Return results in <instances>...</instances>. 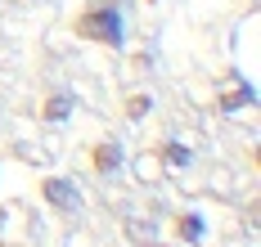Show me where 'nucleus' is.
I'll use <instances>...</instances> for the list:
<instances>
[{
  "instance_id": "obj_1",
  "label": "nucleus",
  "mask_w": 261,
  "mask_h": 247,
  "mask_svg": "<svg viewBox=\"0 0 261 247\" xmlns=\"http://www.w3.org/2000/svg\"><path fill=\"white\" fill-rule=\"evenodd\" d=\"M77 32L90 36V41H99V45H122V9L99 5V9H90V14L77 18Z\"/></svg>"
},
{
  "instance_id": "obj_2",
  "label": "nucleus",
  "mask_w": 261,
  "mask_h": 247,
  "mask_svg": "<svg viewBox=\"0 0 261 247\" xmlns=\"http://www.w3.org/2000/svg\"><path fill=\"white\" fill-rule=\"evenodd\" d=\"M45 198H50L54 207H63V211L77 207V189H72L68 180H45Z\"/></svg>"
},
{
  "instance_id": "obj_3",
  "label": "nucleus",
  "mask_w": 261,
  "mask_h": 247,
  "mask_svg": "<svg viewBox=\"0 0 261 247\" xmlns=\"http://www.w3.org/2000/svg\"><path fill=\"white\" fill-rule=\"evenodd\" d=\"M167 162H171V166H185V162H189V153H185L180 144H167Z\"/></svg>"
},
{
  "instance_id": "obj_4",
  "label": "nucleus",
  "mask_w": 261,
  "mask_h": 247,
  "mask_svg": "<svg viewBox=\"0 0 261 247\" xmlns=\"http://www.w3.org/2000/svg\"><path fill=\"white\" fill-rule=\"evenodd\" d=\"M95 162H99V171H113V166H117V153H113V148H99Z\"/></svg>"
},
{
  "instance_id": "obj_5",
  "label": "nucleus",
  "mask_w": 261,
  "mask_h": 247,
  "mask_svg": "<svg viewBox=\"0 0 261 247\" xmlns=\"http://www.w3.org/2000/svg\"><path fill=\"white\" fill-rule=\"evenodd\" d=\"M180 234H185V238H198V234H203V225H198V216H185Z\"/></svg>"
},
{
  "instance_id": "obj_6",
  "label": "nucleus",
  "mask_w": 261,
  "mask_h": 247,
  "mask_svg": "<svg viewBox=\"0 0 261 247\" xmlns=\"http://www.w3.org/2000/svg\"><path fill=\"white\" fill-rule=\"evenodd\" d=\"M45 117H54V121H59V117H68V99H54L50 108H45Z\"/></svg>"
}]
</instances>
